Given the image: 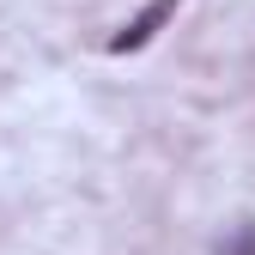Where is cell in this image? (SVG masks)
<instances>
[{
    "instance_id": "cell-1",
    "label": "cell",
    "mask_w": 255,
    "mask_h": 255,
    "mask_svg": "<svg viewBox=\"0 0 255 255\" xmlns=\"http://www.w3.org/2000/svg\"><path fill=\"white\" fill-rule=\"evenodd\" d=\"M176 6H182V0H146V6H140V12H134V18H128V24L116 30V37H110V49H116V55H128V49L152 43V37H158V24H164Z\"/></svg>"
}]
</instances>
